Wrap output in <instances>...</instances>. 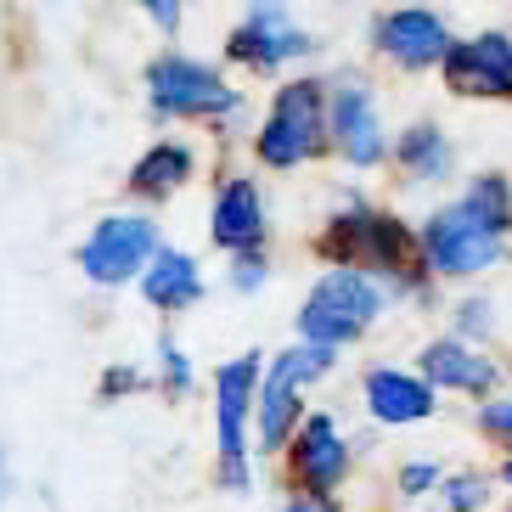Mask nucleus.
<instances>
[{"instance_id": "f257e3e1", "label": "nucleus", "mask_w": 512, "mask_h": 512, "mask_svg": "<svg viewBox=\"0 0 512 512\" xmlns=\"http://www.w3.org/2000/svg\"><path fill=\"white\" fill-rule=\"evenodd\" d=\"M310 254L321 265H355V271H372L377 282L389 287L394 310H411V316H428L445 304V287L422 271L417 259V237H411V220L394 203H377L366 192H338L332 209L321 214L316 237H310Z\"/></svg>"}, {"instance_id": "f03ea898", "label": "nucleus", "mask_w": 512, "mask_h": 512, "mask_svg": "<svg viewBox=\"0 0 512 512\" xmlns=\"http://www.w3.org/2000/svg\"><path fill=\"white\" fill-rule=\"evenodd\" d=\"M141 107L164 130H203L214 141L248 136V124H254L248 85L231 74L226 62L197 57L181 40L147 57V68H141Z\"/></svg>"}, {"instance_id": "7ed1b4c3", "label": "nucleus", "mask_w": 512, "mask_h": 512, "mask_svg": "<svg viewBox=\"0 0 512 512\" xmlns=\"http://www.w3.org/2000/svg\"><path fill=\"white\" fill-rule=\"evenodd\" d=\"M242 147L259 175H304V169L327 164V74L316 62L271 79L265 107H254Z\"/></svg>"}, {"instance_id": "20e7f679", "label": "nucleus", "mask_w": 512, "mask_h": 512, "mask_svg": "<svg viewBox=\"0 0 512 512\" xmlns=\"http://www.w3.org/2000/svg\"><path fill=\"white\" fill-rule=\"evenodd\" d=\"M265 377V349H237L209 372V434H214V490L254 496L259 456H254V394Z\"/></svg>"}, {"instance_id": "39448f33", "label": "nucleus", "mask_w": 512, "mask_h": 512, "mask_svg": "<svg viewBox=\"0 0 512 512\" xmlns=\"http://www.w3.org/2000/svg\"><path fill=\"white\" fill-rule=\"evenodd\" d=\"M394 316L389 287L377 282L372 271H355V265H321L304 287L299 310H293V338H310V344L327 349H361L377 338V327Z\"/></svg>"}, {"instance_id": "423d86ee", "label": "nucleus", "mask_w": 512, "mask_h": 512, "mask_svg": "<svg viewBox=\"0 0 512 512\" xmlns=\"http://www.w3.org/2000/svg\"><path fill=\"white\" fill-rule=\"evenodd\" d=\"M411 237H417V259L422 271L434 276L439 287H473L490 282L512 259V242L496 237L479 214L467 209L456 192H439L428 209L411 220Z\"/></svg>"}, {"instance_id": "0eeeda50", "label": "nucleus", "mask_w": 512, "mask_h": 512, "mask_svg": "<svg viewBox=\"0 0 512 512\" xmlns=\"http://www.w3.org/2000/svg\"><path fill=\"white\" fill-rule=\"evenodd\" d=\"M394 124L383 113V85L366 68H332L327 74V164L344 175H383Z\"/></svg>"}, {"instance_id": "6e6552de", "label": "nucleus", "mask_w": 512, "mask_h": 512, "mask_svg": "<svg viewBox=\"0 0 512 512\" xmlns=\"http://www.w3.org/2000/svg\"><path fill=\"white\" fill-rule=\"evenodd\" d=\"M321 57V34L304 29L287 0H248L237 23L220 40V62L237 79H282L293 68H310Z\"/></svg>"}, {"instance_id": "1a4fd4ad", "label": "nucleus", "mask_w": 512, "mask_h": 512, "mask_svg": "<svg viewBox=\"0 0 512 512\" xmlns=\"http://www.w3.org/2000/svg\"><path fill=\"white\" fill-rule=\"evenodd\" d=\"M158 248H164V220H158V209L119 203V209L96 214L91 231L74 242V271L96 293H130Z\"/></svg>"}, {"instance_id": "9d476101", "label": "nucleus", "mask_w": 512, "mask_h": 512, "mask_svg": "<svg viewBox=\"0 0 512 512\" xmlns=\"http://www.w3.org/2000/svg\"><path fill=\"white\" fill-rule=\"evenodd\" d=\"M282 490H316V496H349V484L361 473V451L355 434L344 428V417L327 406H310L304 422L293 428L287 451L276 456Z\"/></svg>"}, {"instance_id": "9b49d317", "label": "nucleus", "mask_w": 512, "mask_h": 512, "mask_svg": "<svg viewBox=\"0 0 512 512\" xmlns=\"http://www.w3.org/2000/svg\"><path fill=\"white\" fill-rule=\"evenodd\" d=\"M451 40H456L451 17L428 0H394L366 23V57L383 62L400 79H428L439 68V57L451 51Z\"/></svg>"}, {"instance_id": "f8f14e48", "label": "nucleus", "mask_w": 512, "mask_h": 512, "mask_svg": "<svg viewBox=\"0 0 512 512\" xmlns=\"http://www.w3.org/2000/svg\"><path fill=\"white\" fill-rule=\"evenodd\" d=\"M355 400L377 434H411V428H428L445 417V394L411 361H366L355 372Z\"/></svg>"}, {"instance_id": "ddd939ff", "label": "nucleus", "mask_w": 512, "mask_h": 512, "mask_svg": "<svg viewBox=\"0 0 512 512\" xmlns=\"http://www.w3.org/2000/svg\"><path fill=\"white\" fill-rule=\"evenodd\" d=\"M203 237L220 259L248 254V248H271L276 237V209L265 192L259 169H226L209 192V214H203Z\"/></svg>"}, {"instance_id": "4468645a", "label": "nucleus", "mask_w": 512, "mask_h": 512, "mask_svg": "<svg viewBox=\"0 0 512 512\" xmlns=\"http://www.w3.org/2000/svg\"><path fill=\"white\" fill-rule=\"evenodd\" d=\"M434 79L456 102H484V107H512V29L490 23V29L456 34L451 51L439 57Z\"/></svg>"}, {"instance_id": "2eb2a0df", "label": "nucleus", "mask_w": 512, "mask_h": 512, "mask_svg": "<svg viewBox=\"0 0 512 512\" xmlns=\"http://www.w3.org/2000/svg\"><path fill=\"white\" fill-rule=\"evenodd\" d=\"M411 366H417L428 383H434L445 400H484V394H496L501 383H512V366L501 361L490 344H467V338H456V332H428L417 344V355H411Z\"/></svg>"}, {"instance_id": "dca6fc26", "label": "nucleus", "mask_w": 512, "mask_h": 512, "mask_svg": "<svg viewBox=\"0 0 512 512\" xmlns=\"http://www.w3.org/2000/svg\"><path fill=\"white\" fill-rule=\"evenodd\" d=\"M394 186H411V192H451L462 181V147L445 130V119L434 113H417L389 136V164H383Z\"/></svg>"}, {"instance_id": "f3484780", "label": "nucleus", "mask_w": 512, "mask_h": 512, "mask_svg": "<svg viewBox=\"0 0 512 512\" xmlns=\"http://www.w3.org/2000/svg\"><path fill=\"white\" fill-rule=\"evenodd\" d=\"M203 175V147H197L186 130H164L152 136L147 147L130 158L124 169V203H141V209H164L186 186Z\"/></svg>"}, {"instance_id": "a211bd4d", "label": "nucleus", "mask_w": 512, "mask_h": 512, "mask_svg": "<svg viewBox=\"0 0 512 512\" xmlns=\"http://www.w3.org/2000/svg\"><path fill=\"white\" fill-rule=\"evenodd\" d=\"M136 299L147 304V316L158 321H181L192 310H203L209 299V271H203V254L181 248V242H169L147 259V271L136 276Z\"/></svg>"}, {"instance_id": "6ab92c4d", "label": "nucleus", "mask_w": 512, "mask_h": 512, "mask_svg": "<svg viewBox=\"0 0 512 512\" xmlns=\"http://www.w3.org/2000/svg\"><path fill=\"white\" fill-rule=\"evenodd\" d=\"M304 411H310V394H299L293 383H282V377H259V394H254V456L259 467H271L276 456L287 451V439H293V428L304 422Z\"/></svg>"}, {"instance_id": "aec40b11", "label": "nucleus", "mask_w": 512, "mask_h": 512, "mask_svg": "<svg viewBox=\"0 0 512 512\" xmlns=\"http://www.w3.org/2000/svg\"><path fill=\"white\" fill-rule=\"evenodd\" d=\"M265 372L293 383L299 394H321L332 377L344 372V349H327V344H310V338H287V344L265 349Z\"/></svg>"}, {"instance_id": "412c9836", "label": "nucleus", "mask_w": 512, "mask_h": 512, "mask_svg": "<svg viewBox=\"0 0 512 512\" xmlns=\"http://www.w3.org/2000/svg\"><path fill=\"white\" fill-rule=\"evenodd\" d=\"M147 372H152V394H158V400H169V406L192 400L197 383H203V372H197V361H192V349H186L175 332H158V344H152V355H147Z\"/></svg>"}, {"instance_id": "4be33fe9", "label": "nucleus", "mask_w": 512, "mask_h": 512, "mask_svg": "<svg viewBox=\"0 0 512 512\" xmlns=\"http://www.w3.org/2000/svg\"><path fill=\"white\" fill-rule=\"evenodd\" d=\"M451 192L462 197L467 209L479 214L496 237L512 242V175H507V169H473V175H462Z\"/></svg>"}, {"instance_id": "5701e85b", "label": "nucleus", "mask_w": 512, "mask_h": 512, "mask_svg": "<svg viewBox=\"0 0 512 512\" xmlns=\"http://www.w3.org/2000/svg\"><path fill=\"white\" fill-rule=\"evenodd\" d=\"M501 484L490 467H445L439 490L428 496V512H496Z\"/></svg>"}, {"instance_id": "b1692460", "label": "nucleus", "mask_w": 512, "mask_h": 512, "mask_svg": "<svg viewBox=\"0 0 512 512\" xmlns=\"http://www.w3.org/2000/svg\"><path fill=\"white\" fill-rule=\"evenodd\" d=\"M445 332H456V338H467V344H490L496 349V338H501V299L496 293H484L479 282L456 287V299L445 304Z\"/></svg>"}, {"instance_id": "393cba45", "label": "nucleus", "mask_w": 512, "mask_h": 512, "mask_svg": "<svg viewBox=\"0 0 512 512\" xmlns=\"http://www.w3.org/2000/svg\"><path fill=\"white\" fill-rule=\"evenodd\" d=\"M439 479H445V462H439V456H428V451H411V456H400V462H394L389 490H394V501H400V507H428V496L439 490Z\"/></svg>"}, {"instance_id": "a878e982", "label": "nucleus", "mask_w": 512, "mask_h": 512, "mask_svg": "<svg viewBox=\"0 0 512 512\" xmlns=\"http://www.w3.org/2000/svg\"><path fill=\"white\" fill-rule=\"evenodd\" d=\"M467 428L490 445V456L512 451V383H501L496 394H484L467 406Z\"/></svg>"}, {"instance_id": "bb28decb", "label": "nucleus", "mask_w": 512, "mask_h": 512, "mask_svg": "<svg viewBox=\"0 0 512 512\" xmlns=\"http://www.w3.org/2000/svg\"><path fill=\"white\" fill-rule=\"evenodd\" d=\"M220 276H226V293H237V299H259V293H271V282H276V254L271 248L231 254Z\"/></svg>"}, {"instance_id": "cd10ccee", "label": "nucleus", "mask_w": 512, "mask_h": 512, "mask_svg": "<svg viewBox=\"0 0 512 512\" xmlns=\"http://www.w3.org/2000/svg\"><path fill=\"white\" fill-rule=\"evenodd\" d=\"M130 394H152V372L141 361H107L102 372H96V400H102V406H119Z\"/></svg>"}, {"instance_id": "c85d7f7f", "label": "nucleus", "mask_w": 512, "mask_h": 512, "mask_svg": "<svg viewBox=\"0 0 512 512\" xmlns=\"http://www.w3.org/2000/svg\"><path fill=\"white\" fill-rule=\"evenodd\" d=\"M130 6H136L141 23H147L158 40H169V46L186 34V12H192V6H181V0H130Z\"/></svg>"}, {"instance_id": "c756f323", "label": "nucleus", "mask_w": 512, "mask_h": 512, "mask_svg": "<svg viewBox=\"0 0 512 512\" xmlns=\"http://www.w3.org/2000/svg\"><path fill=\"white\" fill-rule=\"evenodd\" d=\"M276 512H349V496H316V490H282Z\"/></svg>"}, {"instance_id": "7c9ffc66", "label": "nucleus", "mask_w": 512, "mask_h": 512, "mask_svg": "<svg viewBox=\"0 0 512 512\" xmlns=\"http://www.w3.org/2000/svg\"><path fill=\"white\" fill-rule=\"evenodd\" d=\"M17 490V467H12V451H6V439H0V501H12Z\"/></svg>"}, {"instance_id": "2f4dec72", "label": "nucleus", "mask_w": 512, "mask_h": 512, "mask_svg": "<svg viewBox=\"0 0 512 512\" xmlns=\"http://www.w3.org/2000/svg\"><path fill=\"white\" fill-rule=\"evenodd\" d=\"M490 473H496V484H501V490L512 496V451H501L496 462H490Z\"/></svg>"}, {"instance_id": "473e14b6", "label": "nucleus", "mask_w": 512, "mask_h": 512, "mask_svg": "<svg viewBox=\"0 0 512 512\" xmlns=\"http://www.w3.org/2000/svg\"><path fill=\"white\" fill-rule=\"evenodd\" d=\"M496 512H512V496H507V490H501V501H496Z\"/></svg>"}, {"instance_id": "72a5a7b5", "label": "nucleus", "mask_w": 512, "mask_h": 512, "mask_svg": "<svg viewBox=\"0 0 512 512\" xmlns=\"http://www.w3.org/2000/svg\"><path fill=\"white\" fill-rule=\"evenodd\" d=\"M181 6H203V0H181Z\"/></svg>"}]
</instances>
